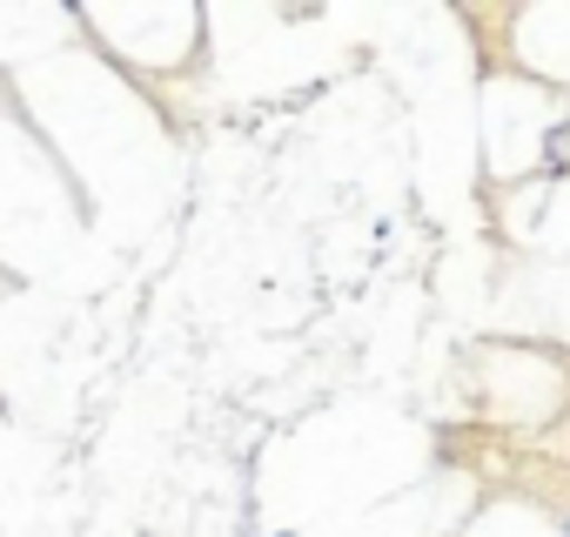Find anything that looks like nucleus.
<instances>
[{
	"label": "nucleus",
	"mask_w": 570,
	"mask_h": 537,
	"mask_svg": "<svg viewBox=\"0 0 570 537\" xmlns=\"http://www.w3.org/2000/svg\"><path fill=\"white\" fill-rule=\"evenodd\" d=\"M563 537H570V517H563Z\"/></svg>",
	"instance_id": "1"
}]
</instances>
